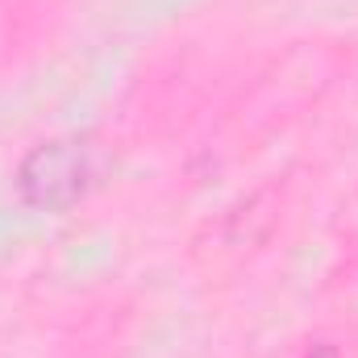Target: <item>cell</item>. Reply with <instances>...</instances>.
I'll return each instance as SVG.
<instances>
[{
  "mask_svg": "<svg viewBox=\"0 0 358 358\" xmlns=\"http://www.w3.org/2000/svg\"><path fill=\"white\" fill-rule=\"evenodd\" d=\"M92 183V159L88 146L80 142H42L25 155L21 171H17V187H21V200L34 204V208H46V213H63L71 208Z\"/></svg>",
  "mask_w": 358,
  "mask_h": 358,
  "instance_id": "1",
  "label": "cell"
}]
</instances>
